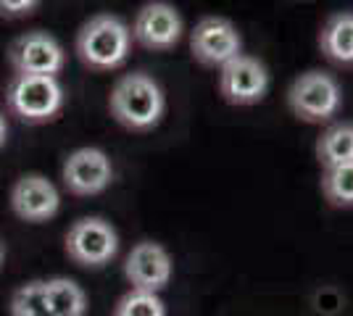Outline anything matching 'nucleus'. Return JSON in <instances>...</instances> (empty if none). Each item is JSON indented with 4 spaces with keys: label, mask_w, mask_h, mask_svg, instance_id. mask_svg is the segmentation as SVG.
<instances>
[{
    "label": "nucleus",
    "mask_w": 353,
    "mask_h": 316,
    "mask_svg": "<svg viewBox=\"0 0 353 316\" xmlns=\"http://www.w3.org/2000/svg\"><path fill=\"white\" fill-rule=\"evenodd\" d=\"M316 158L324 169L351 164L353 161V124L340 121L332 124L316 143Z\"/></svg>",
    "instance_id": "14"
},
{
    "label": "nucleus",
    "mask_w": 353,
    "mask_h": 316,
    "mask_svg": "<svg viewBox=\"0 0 353 316\" xmlns=\"http://www.w3.org/2000/svg\"><path fill=\"white\" fill-rule=\"evenodd\" d=\"M192 56L203 66H224L243 53V37L230 19L206 16L190 34Z\"/></svg>",
    "instance_id": "5"
},
{
    "label": "nucleus",
    "mask_w": 353,
    "mask_h": 316,
    "mask_svg": "<svg viewBox=\"0 0 353 316\" xmlns=\"http://www.w3.org/2000/svg\"><path fill=\"white\" fill-rule=\"evenodd\" d=\"M114 316H166V306L156 293L130 290L117 306Z\"/></svg>",
    "instance_id": "18"
},
{
    "label": "nucleus",
    "mask_w": 353,
    "mask_h": 316,
    "mask_svg": "<svg viewBox=\"0 0 353 316\" xmlns=\"http://www.w3.org/2000/svg\"><path fill=\"white\" fill-rule=\"evenodd\" d=\"M319 48L330 61L353 66V11H340L327 19L319 34Z\"/></svg>",
    "instance_id": "13"
},
{
    "label": "nucleus",
    "mask_w": 353,
    "mask_h": 316,
    "mask_svg": "<svg viewBox=\"0 0 353 316\" xmlns=\"http://www.w3.org/2000/svg\"><path fill=\"white\" fill-rule=\"evenodd\" d=\"M11 314L14 316H53L48 306L45 282H30L19 287L11 298Z\"/></svg>",
    "instance_id": "17"
},
{
    "label": "nucleus",
    "mask_w": 353,
    "mask_h": 316,
    "mask_svg": "<svg viewBox=\"0 0 353 316\" xmlns=\"http://www.w3.org/2000/svg\"><path fill=\"white\" fill-rule=\"evenodd\" d=\"M8 105L24 121L53 119L63 105V87L56 76L16 74L8 85Z\"/></svg>",
    "instance_id": "4"
},
{
    "label": "nucleus",
    "mask_w": 353,
    "mask_h": 316,
    "mask_svg": "<svg viewBox=\"0 0 353 316\" xmlns=\"http://www.w3.org/2000/svg\"><path fill=\"white\" fill-rule=\"evenodd\" d=\"M0 261H3V245H0Z\"/></svg>",
    "instance_id": "21"
},
{
    "label": "nucleus",
    "mask_w": 353,
    "mask_h": 316,
    "mask_svg": "<svg viewBox=\"0 0 353 316\" xmlns=\"http://www.w3.org/2000/svg\"><path fill=\"white\" fill-rule=\"evenodd\" d=\"M69 256L82 266H105L119 251L117 229L103 219H79L66 235Z\"/></svg>",
    "instance_id": "6"
},
{
    "label": "nucleus",
    "mask_w": 353,
    "mask_h": 316,
    "mask_svg": "<svg viewBox=\"0 0 353 316\" xmlns=\"http://www.w3.org/2000/svg\"><path fill=\"white\" fill-rule=\"evenodd\" d=\"M6 132H8V129H6V119L0 116V148H3V143H6Z\"/></svg>",
    "instance_id": "20"
},
{
    "label": "nucleus",
    "mask_w": 353,
    "mask_h": 316,
    "mask_svg": "<svg viewBox=\"0 0 353 316\" xmlns=\"http://www.w3.org/2000/svg\"><path fill=\"white\" fill-rule=\"evenodd\" d=\"M124 274L132 282V290L159 293L172 280V258L166 253V248H161L159 242L143 240L130 251L127 264H124Z\"/></svg>",
    "instance_id": "11"
},
{
    "label": "nucleus",
    "mask_w": 353,
    "mask_h": 316,
    "mask_svg": "<svg viewBox=\"0 0 353 316\" xmlns=\"http://www.w3.org/2000/svg\"><path fill=\"white\" fill-rule=\"evenodd\" d=\"M114 180V169L103 151L79 148L63 164V182L74 196H98Z\"/></svg>",
    "instance_id": "10"
},
{
    "label": "nucleus",
    "mask_w": 353,
    "mask_h": 316,
    "mask_svg": "<svg viewBox=\"0 0 353 316\" xmlns=\"http://www.w3.org/2000/svg\"><path fill=\"white\" fill-rule=\"evenodd\" d=\"M132 34L130 27L111 14L92 16L77 37V53L85 66L95 72H111L121 66L130 56Z\"/></svg>",
    "instance_id": "2"
},
{
    "label": "nucleus",
    "mask_w": 353,
    "mask_h": 316,
    "mask_svg": "<svg viewBox=\"0 0 353 316\" xmlns=\"http://www.w3.org/2000/svg\"><path fill=\"white\" fill-rule=\"evenodd\" d=\"M37 8V3L32 0H21V3H0V14L6 16H27Z\"/></svg>",
    "instance_id": "19"
},
{
    "label": "nucleus",
    "mask_w": 353,
    "mask_h": 316,
    "mask_svg": "<svg viewBox=\"0 0 353 316\" xmlns=\"http://www.w3.org/2000/svg\"><path fill=\"white\" fill-rule=\"evenodd\" d=\"M322 193L335 209H353V161L351 164L324 169Z\"/></svg>",
    "instance_id": "16"
},
{
    "label": "nucleus",
    "mask_w": 353,
    "mask_h": 316,
    "mask_svg": "<svg viewBox=\"0 0 353 316\" xmlns=\"http://www.w3.org/2000/svg\"><path fill=\"white\" fill-rule=\"evenodd\" d=\"M132 34L148 50H169L182 37V16L169 3H148L137 11Z\"/></svg>",
    "instance_id": "9"
},
{
    "label": "nucleus",
    "mask_w": 353,
    "mask_h": 316,
    "mask_svg": "<svg viewBox=\"0 0 353 316\" xmlns=\"http://www.w3.org/2000/svg\"><path fill=\"white\" fill-rule=\"evenodd\" d=\"M45 293H48V306L53 316H85L88 301H85L82 287L74 280H66V277L50 280L45 282Z\"/></svg>",
    "instance_id": "15"
},
{
    "label": "nucleus",
    "mask_w": 353,
    "mask_h": 316,
    "mask_svg": "<svg viewBox=\"0 0 353 316\" xmlns=\"http://www.w3.org/2000/svg\"><path fill=\"white\" fill-rule=\"evenodd\" d=\"M219 90L232 105H253L264 101L269 90V72L259 59L240 53L237 59L221 66Z\"/></svg>",
    "instance_id": "7"
},
{
    "label": "nucleus",
    "mask_w": 353,
    "mask_h": 316,
    "mask_svg": "<svg viewBox=\"0 0 353 316\" xmlns=\"http://www.w3.org/2000/svg\"><path fill=\"white\" fill-rule=\"evenodd\" d=\"M288 105L298 119L309 124H322L338 116L343 105L338 79L327 72H306L295 79L288 90Z\"/></svg>",
    "instance_id": "3"
},
{
    "label": "nucleus",
    "mask_w": 353,
    "mask_h": 316,
    "mask_svg": "<svg viewBox=\"0 0 353 316\" xmlns=\"http://www.w3.org/2000/svg\"><path fill=\"white\" fill-rule=\"evenodd\" d=\"M163 108H166L163 90L153 76L143 72L121 76L111 92V114L121 127L134 132H145L156 127L163 116Z\"/></svg>",
    "instance_id": "1"
},
{
    "label": "nucleus",
    "mask_w": 353,
    "mask_h": 316,
    "mask_svg": "<svg viewBox=\"0 0 353 316\" xmlns=\"http://www.w3.org/2000/svg\"><path fill=\"white\" fill-rule=\"evenodd\" d=\"M63 48L45 32H27L11 45V63L16 74L56 76L63 69Z\"/></svg>",
    "instance_id": "8"
},
{
    "label": "nucleus",
    "mask_w": 353,
    "mask_h": 316,
    "mask_svg": "<svg viewBox=\"0 0 353 316\" xmlns=\"http://www.w3.org/2000/svg\"><path fill=\"white\" fill-rule=\"evenodd\" d=\"M11 206L16 216H21L24 222H45L59 211L61 198L50 180H45L40 174H27L14 185Z\"/></svg>",
    "instance_id": "12"
}]
</instances>
